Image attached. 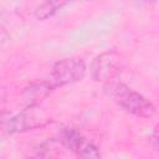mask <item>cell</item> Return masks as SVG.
I'll return each mask as SVG.
<instances>
[{
    "instance_id": "cell-3",
    "label": "cell",
    "mask_w": 159,
    "mask_h": 159,
    "mask_svg": "<svg viewBox=\"0 0 159 159\" xmlns=\"http://www.w3.org/2000/svg\"><path fill=\"white\" fill-rule=\"evenodd\" d=\"M120 61L116 52L107 51L97 56L91 65V76L97 82H113V78L119 73Z\"/></svg>"
},
{
    "instance_id": "cell-1",
    "label": "cell",
    "mask_w": 159,
    "mask_h": 159,
    "mask_svg": "<svg viewBox=\"0 0 159 159\" xmlns=\"http://www.w3.org/2000/svg\"><path fill=\"white\" fill-rule=\"evenodd\" d=\"M106 91L122 109L133 116L149 118L155 113V107L149 99L122 82L107 83Z\"/></svg>"
},
{
    "instance_id": "cell-2",
    "label": "cell",
    "mask_w": 159,
    "mask_h": 159,
    "mask_svg": "<svg viewBox=\"0 0 159 159\" xmlns=\"http://www.w3.org/2000/svg\"><path fill=\"white\" fill-rule=\"evenodd\" d=\"M86 76V63L80 57H67L57 61L51 72V83L62 87L81 81Z\"/></svg>"
},
{
    "instance_id": "cell-8",
    "label": "cell",
    "mask_w": 159,
    "mask_h": 159,
    "mask_svg": "<svg viewBox=\"0 0 159 159\" xmlns=\"http://www.w3.org/2000/svg\"><path fill=\"white\" fill-rule=\"evenodd\" d=\"M75 154L77 155V159H101V153L98 148L87 140L81 144Z\"/></svg>"
},
{
    "instance_id": "cell-5",
    "label": "cell",
    "mask_w": 159,
    "mask_h": 159,
    "mask_svg": "<svg viewBox=\"0 0 159 159\" xmlns=\"http://www.w3.org/2000/svg\"><path fill=\"white\" fill-rule=\"evenodd\" d=\"M40 127L39 123H34V119L29 118L25 113H19L16 116L10 117L9 119L2 120V129L7 134H14L24 130H29L32 128Z\"/></svg>"
},
{
    "instance_id": "cell-4",
    "label": "cell",
    "mask_w": 159,
    "mask_h": 159,
    "mask_svg": "<svg viewBox=\"0 0 159 159\" xmlns=\"http://www.w3.org/2000/svg\"><path fill=\"white\" fill-rule=\"evenodd\" d=\"M53 88L55 86L51 82H46V81L32 82L21 93V99L24 106L26 108H32L34 106L39 104Z\"/></svg>"
},
{
    "instance_id": "cell-7",
    "label": "cell",
    "mask_w": 159,
    "mask_h": 159,
    "mask_svg": "<svg viewBox=\"0 0 159 159\" xmlns=\"http://www.w3.org/2000/svg\"><path fill=\"white\" fill-rule=\"evenodd\" d=\"M65 5H67V2H65V1H45L36 7L35 17L37 20H46V19L53 16Z\"/></svg>"
},
{
    "instance_id": "cell-6",
    "label": "cell",
    "mask_w": 159,
    "mask_h": 159,
    "mask_svg": "<svg viewBox=\"0 0 159 159\" xmlns=\"http://www.w3.org/2000/svg\"><path fill=\"white\" fill-rule=\"evenodd\" d=\"M60 142L68 150L76 153L81 144L86 140V138L75 128H63L58 134Z\"/></svg>"
}]
</instances>
